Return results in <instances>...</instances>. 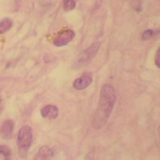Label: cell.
I'll return each instance as SVG.
<instances>
[{
  "label": "cell",
  "mask_w": 160,
  "mask_h": 160,
  "mask_svg": "<svg viewBox=\"0 0 160 160\" xmlns=\"http://www.w3.org/2000/svg\"><path fill=\"white\" fill-rule=\"evenodd\" d=\"M1 98L0 96V111H1Z\"/></svg>",
  "instance_id": "cell-15"
},
{
  "label": "cell",
  "mask_w": 160,
  "mask_h": 160,
  "mask_svg": "<svg viewBox=\"0 0 160 160\" xmlns=\"http://www.w3.org/2000/svg\"><path fill=\"white\" fill-rule=\"evenodd\" d=\"M92 82V77L91 74L89 72H85L74 80L72 86L77 90H83L88 88Z\"/></svg>",
  "instance_id": "cell-5"
},
{
  "label": "cell",
  "mask_w": 160,
  "mask_h": 160,
  "mask_svg": "<svg viewBox=\"0 0 160 160\" xmlns=\"http://www.w3.org/2000/svg\"><path fill=\"white\" fill-rule=\"evenodd\" d=\"M153 34V31L151 29L146 30L142 34V39L143 41H147L149 39Z\"/></svg>",
  "instance_id": "cell-12"
},
{
  "label": "cell",
  "mask_w": 160,
  "mask_h": 160,
  "mask_svg": "<svg viewBox=\"0 0 160 160\" xmlns=\"http://www.w3.org/2000/svg\"><path fill=\"white\" fill-rule=\"evenodd\" d=\"M12 26V22L10 19L5 18L0 21V34L8 31Z\"/></svg>",
  "instance_id": "cell-9"
},
{
  "label": "cell",
  "mask_w": 160,
  "mask_h": 160,
  "mask_svg": "<svg viewBox=\"0 0 160 160\" xmlns=\"http://www.w3.org/2000/svg\"><path fill=\"white\" fill-rule=\"evenodd\" d=\"M0 154L5 158H9L11 154V149L6 145H0Z\"/></svg>",
  "instance_id": "cell-11"
},
{
  "label": "cell",
  "mask_w": 160,
  "mask_h": 160,
  "mask_svg": "<svg viewBox=\"0 0 160 160\" xmlns=\"http://www.w3.org/2000/svg\"><path fill=\"white\" fill-rule=\"evenodd\" d=\"M116 101V92L109 84L102 86L98 108L94 114L92 126L95 129H100L108 122Z\"/></svg>",
  "instance_id": "cell-1"
},
{
  "label": "cell",
  "mask_w": 160,
  "mask_h": 160,
  "mask_svg": "<svg viewBox=\"0 0 160 160\" xmlns=\"http://www.w3.org/2000/svg\"><path fill=\"white\" fill-rule=\"evenodd\" d=\"M32 128L28 125L22 126L17 135V145L19 151L21 152H26L32 144Z\"/></svg>",
  "instance_id": "cell-2"
},
{
  "label": "cell",
  "mask_w": 160,
  "mask_h": 160,
  "mask_svg": "<svg viewBox=\"0 0 160 160\" xmlns=\"http://www.w3.org/2000/svg\"><path fill=\"white\" fill-rule=\"evenodd\" d=\"M42 118L49 119H55L59 114V108L53 104H47L41 109Z\"/></svg>",
  "instance_id": "cell-6"
},
{
  "label": "cell",
  "mask_w": 160,
  "mask_h": 160,
  "mask_svg": "<svg viewBox=\"0 0 160 160\" xmlns=\"http://www.w3.org/2000/svg\"><path fill=\"white\" fill-rule=\"evenodd\" d=\"M14 129V122L11 119H5L0 127V133L2 138L9 139L12 137Z\"/></svg>",
  "instance_id": "cell-7"
},
{
  "label": "cell",
  "mask_w": 160,
  "mask_h": 160,
  "mask_svg": "<svg viewBox=\"0 0 160 160\" xmlns=\"http://www.w3.org/2000/svg\"><path fill=\"white\" fill-rule=\"evenodd\" d=\"M154 62L156 66L160 68V47L158 49L156 55H155V59H154Z\"/></svg>",
  "instance_id": "cell-13"
},
{
  "label": "cell",
  "mask_w": 160,
  "mask_h": 160,
  "mask_svg": "<svg viewBox=\"0 0 160 160\" xmlns=\"http://www.w3.org/2000/svg\"><path fill=\"white\" fill-rule=\"evenodd\" d=\"M54 156V151L47 145H43L35 154L34 160H50Z\"/></svg>",
  "instance_id": "cell-8"
},
{
  "label": "cell",
  "mask_w": 160,
  "mask_h": 160,
  "mask_svg": "<svg viewBox=\"0 0 160 160\" xmlns=\"http://www.w3.org/2000/svg\"><path fill=\"white\" fill-rule=\"evenodd\" d=\"M77 0H62L63 8L66 11H69L74 9Z\"/></svg>",
  "instance_id": "cell-10"
},
{
  "label": "cell",
  "mask_w": 160,
  "mask_h": 160,
  "mask_svg": "<svg viewBox=\"0 0 160 160\" xmlns=\"http://www.w3.org/2000/svg\"><path fill=\"white\" fill-rule=\"evenodd\" d=\"M101 43L98 41L93 43L90 47L83 51L78 58L76 65L77 66H83L86 64H88L96 56L100 48Z\"/></svg>",
  "instance_id": "cell-3"
},
{
  "label": "cell",
  "mask_w": 160,
  "mask_h": 160,
  "mask_svg": "<svg viewBox=\"0 0 160 160\" xmlns=\"http://www.w3.org/2000/svg\"><path fill=\"white\" fill-rule=\"evenodd\" d=\"M75 32L71 29H66L61 31L53 40L55 46L62 47L67 45L74 38Z\"/></svg>",
  "instance_id": "cell-4"
},
{
  "label": "cell",
  "mask_w": 160,
  "mask_h": 160,
  "mask_svg": "<svg viewBox=\"0 0 160 160\" xmlns=\"http://www.w3.org/2000/svg\"><path fill=\"white\" fill-rule=\"evenodd\" d=\"M158 134H159V138H160V124L158 126Z\"/></svg>",
  "instance_id": "cell-14"
}]
</instances>
